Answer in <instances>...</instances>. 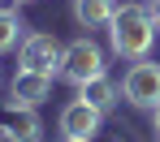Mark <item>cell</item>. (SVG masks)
Masks as SVG:
<instances>
[{"label":"cell","instance_id":"cell-1","mask_svg":"<svg viewBox=\"0 0 160 142\" xmlns=\"http://www.w3.org/2000/svg\"><path fill=\"white\" fill-rule=\"evenodd\" d=\"M108 43L121 60H143L156 43V17L147 4H126L117 9L112 26H108Z\"/></svg>","mask_w":160,"mask_h":142},{"label":"cell","instance_id":"cell-2","mask_svg":"<svg viewBox=\"0 0 160 142\" xmlns=\"http://www.w3.org/2000/svg\"><path fill=\"white\" fill-rule=\"evenodd\" d=\"M121 95L130 99L134 108H160V65L156 60H134L130 69H126V78H121Z\"/></svg>","mask_w":160,"mask_h":142},{"label":"cell","instance_id":"cell-3","mask_svg":"<svg viewBox=\"0 0 160 142\" xmlns=\"http://www.w3.org/2000/svg\"><path fill=\"white\" fill-rule=\"evenodd\" d=\"M104 73V52H100V43L95 39H74L69 48H65V60H61V78L74 86H87L91 78H100Z\"/></svg>","mask_w":160,"mask_h":142},{"label":"cell","instance_id":"cell-4","mask_svg":"<svg viewBox=\"0 0 160 142\" xmlns=\"http://www.w3.org/2000/svg\"><path fill=\"white\" fill-rule=\"evenodd\" d=\"M18 60H22V69H35V73H61V60H65V48L56 43L52 34H26V43H22V52H18Z\"/></svg>","mask_w":160,"mask_h":142},{"label":"cell","instance_id":"cell-5","mask_svg":"<svg viewBox=\"0 0 160 142\" xmlns=\"http://www.w3.org/2000/svg\"><path fill=\"white\" fill-rule=\"evenodd\" d=\"M52 95V78L35 73V69H18L9 82V108H39Z\"/></svg>","mask_w":160,"mask_h":142},{"label":"cell","instance_id":"cell-6","mask_svg":"<svg viewBox=\"0 0 160 142\" xmlns=\"http://www.w3.org/2000/svg\"><path fill=\"white\" fill-rule=\"evenodd\" d=\"M100 121H104V112L95 108V103H87V99H74V103H65L61 108V134L65 138H95L100 134Z\"/></svg>","mask_w":160,"mask_h":142},{"label":"cell","instance_id":"cell-7","mask_svg":"<svg viewBox=\"0 0 160 142\" xmlns=\"http://www.w3.org/2000/svg\"><path fill=\"white\" fill-rule=\"evenodd\" d=\"M39 116L35 108H9L4 121H0V138L4 142H39Z\"/></svg>","mask_w":160,"mask_h":142},{"label":"cell","instance_id":"cell-8","mask_svg":"<svg viewBox=\"0 0 160 142\" xmlns=\"http://www.w3.org/2000/svg\"><path fill=\"white\" fill-rule=\"evenodd\" d=\"M74 17L82 30H100V26H112L117 4L112 0H74Z\"/></svg>","mask_w":160,"mask_h":142},{"label":"cell","instance_id":"cell-9","mask_svg":"<svg viewBox=\"0 0 160 142\" xmlns=\"http://www.w3.org/2000/svg\"><path fill=\"white\" fill-rule=\"evenodd\" d=\"M78 99H87V103H95L100 112H112L117 108V99H121V86L112 82V78H91L87 86H78Z\"/></svg>","mask_w":160,"mask_h":142},{"label":"cell","instance_id":"cell-10","mask_svg":"<svg viewBox=\"0 0 160 142\" xmlns=\"http://www.w3.org/2000/svg\"><path fill=\"white\" fill-rule=\"evenodd\" d=\"M18 43H26V26H22V17H18L13 9H0V56L13 52Z\"/></svg>","mask_w":160,"mask_h":142},{"label":"cell","instance_id":"cell-11","mask_svg":"<svg viewBox=\"0 0 160 142\" xmlns=\"http://www.w3.org/2000/svg\"><path fill=\"white\" fill-rule=\"evenodd\" d=\"M147 9H152V17H156V26H160V0H152Z\"/></svg>","mask_w":160,"mask_h":142},{"label":"cell","instance_id":"cell-12","mask_svg":"<svg viewBox=\"0 0 160 142\" xmlns=\"http://www.w3.org/2000/svg\"><path fill=\"white\" fill-rule=\"evenodd\" d=\"M156 134H160V108H156Z\"/></svg>","mask_w":160,"mask_h":142},{"label":"cell","instance_id":"cell-13","mask_svg":"<svg viewBox=\"0 0 160 142\" xmlns=\"http://www.w3.org/2000/svg\"><path fill=\"white\" fill-rule=\"evenodd\" d=\"M65 142H87V138H65Z\"/></svg>","mask_w":160,"mask_h":142},{"label":"cell","instance_id":"cell-14","mask_svg":"<svg viewBox=\"0 0 160 142\" xmlns=\"http://www.w3.org/2000/svg\"><path fill=\"white\" fill-rule=\"evenodd\" d=\"M9 4H26V0H9Z\"/></svg>","mask_w":160,"mask_h":142}]
</instances>
